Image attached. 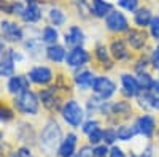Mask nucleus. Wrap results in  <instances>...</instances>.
I'll list each match as a JSON object with an SVG mask.
<instances>
[{
    "label": "nucleus",
    "mask_w": 159,
    "mask_h": 157,
    "mask_svg": "<svg viewBox=\"0 0 159 157\" xmlns=\"http://www.w3.org/2000/svg\"><path fill=\"white\" fill-rule=\"evenodd\" d=\"M30 89V80L24 75H13L8 80V92L13 95L22 94Z\"/></svg>",
    "instance_id": "4468645a"
},
{
    "label": "nucleus",
    "mask_w": 159,
    "mask_h": 157,
    "mask_svg": "<svg viewBox=\"0 0 159 157\" xmlns=\"http://www.w3.org/2000/svg\"><path fill=\"white\" fill-rule=\"evenodd\" d=\"M48 18L51 21V25H56V27H61V25L65 24V21H67V15L64 13V10L54 7V8H49L48 11Z\"/></svg>",
    "instance_id": "bb28decb"
},
{
    "label": "nucleus",
    "mask_w": 159,
    "mask_h": 157,
    "mask_svg": "<svg viewBox=\"0 0 159 157\" xmlns=\"http://www.w3.org/2000/svg\"><path fill=\"white\" fill-rule=\"evenodd\" d=\"M94 57L96 60L102 65V68L103 70H111L115 67V63H113V57L110 54V49L105 46L103 43H97L96 48H94Z\"/></svg>",
    "instance_id": "a211bd4d"
},
{
    "label": "nucleus",
    "mask_w": 159,
    "mask_h": 157,
    "mask_svg": "<svg viewBox=\"0 0 159 157\" xmlns=\"http://www.w3.org/2000/svg\"><path fill=\"white\" fill-rule=\"evenodd\" d=\"M110 54L113 57V60L116 62H127L130 60V51H129V45L127 41H124L123 38H113L110 41Z\"/></svg>",
    "instance_id": "9d476101"
},
{
    "label": "nucleus",
    "mask_w": 159,
    "mask_h": 157,
    "mask_svg": "<svg viewBox=\"0 0 159 157\" xmlns=\"http://www.w3.org/2000/svg\"><path fill=\"white\" fill-rule=\"evenodd\" d=\"M137 102L143 110L159 111V97L153 92V90H142L137 95Z\"/></svg>",
    "instance_id": "6ab92c4d"
},
{
    "label": "nucleus",
    "mask_w": 159,
    "mask_h": 157,
    "mask_svg": "<svg viewBox=\"0 0 159 157\" xmlns=\"http://www.w3.org/2000/svg\"><path fill=\"white\" fill-rule=\"evenodd\" d=\"M151 90H153V92L159 97V81H156V83H154V86H153V89H151Z\"/></svg>",
    "instance_id": "49530a36"
},
{
    "label": "nucleus",
    "mask_w": 159,
    "mask_h": 157,
    "mask_svg": "<svg viewBox=\"0 0 159 157\" xmlns=\"http://www.w3.org/2000/svg\"><path fill=\"white\" fill-rule=\"evenodd\" d=\"M88 137H89V143H91V145L97 146L100 141H103V130H102V129H97V130H94L92 133H89Z\"/></svg>",
    "instance_id": "c9c22d12"
},
{
    "label": "nucleus",
    "mask_w": 159,
    "mask_h": 157,
    "mask_svg": "<svg viewBox=\"0 0 159 157\" xmlns=\"http://www.w3.org/2000/svg\"><path fill=\"white\" fill-rule=\"evenodd\" d=\"M148 33L145 32V29H139V27H130L126 32V41L129 45V48L135 52H142L148 45Z\"/></svg>",
    "instance_id": "423d86ee"
},
{
    "label": "nucleus",
    "mask_w": 159,
    "mask_h": 157,
    "mask_svg": "<svg viewBox=\"0 0 159 157\" xmlns=\"http://www.w3.org/2000/svg\"><path fill=\"white\" fill-rule=\"evenodd\" d=\"M76 143H78V137L72 132L67 133L59 146V151H57L59 157H73L76 152Z\"/></svg>",
    "instance_id": "aec40b11"
},
{
    "label": "nucleus",
    "mask_w": 159,
    "mask_h": 157,
    "mask_svg": "<svg viewBox=\"0 0 159 157\" xmlns=\"http://www.w3.org/2000/svg\"><path fill=\"white\" fill-rule=\"evenodd\" d=\"M0 11L7 13V15H11V13H13V2H8V0H0Z\"/></svg>",
    "instance_id": "a19ab883"
},
{
    "label": "nucleus",
    "mask_w": 159,
    "mask_h": 157,
    "mask_svg": "<svg viewBox=\"0 0 159 157\" xmlns=\"http://www.w3.org/2000/svg\"><path fill=\"white\" fill-rule=\"evenodd\" d=\"M43 40H42V35L40 37H30L29 40L24 41V48L27 51V54L34 59L37 57H42L43 56V46H42Z\"/></svg>",
    "instance_id": "412c9836"
},
{
    "label": "nucleus",
    "mask_w": 159,
    "mask_h": 157,
    "mask_svg": "<svg viewBox=\"0 0 159 157\" xmlns=\"http://www.w3.org/2000/svg\"><path fill=\"white\" fill-rule=\"evenodd\" d=\"M132 113V107L130 103L126 100H119L111 103V114H115L116 117H129Z\"/></svg>",
    "instance_id": "a878e982"
},
{
    "label": "nucleus",
    "mask_w": 159,
    "mask_h": 157,
    "mask_svg": "<svg viewBox=\"0 0 159 157\" xmlns=\"http://www.w3.org/2000/svg\"><path fill=\"white\" fill-rule=\"evenodd\" d=\"M113 11V3L108 0H91L89 15L97 19H105Z\"/></svg>",
    "instance_id": "ddd939ff"
},
{
    "label": "nucleus",
    "mask_w": 159,
    "mask_h": 157,
    "mask_svg": "<svg viewBox=\"0 0 159 157\" xmlns=\"http://www.w3.org/2000/svg\"><path fill=\"white\" fill-rule=\"evenodd\" d=\"M45 54L51 62L62 63V62H65V57H67V51H65V48L62 45H51L45 49Z\"/></svg>",
    "instance_id": "b1692460"
},
{
    "label": "nucleus",
    "mask_w": 159,
    "mask_h": 157,
    "mask_svg": "<svg viewBox=\"0 0 159 157\" xmlns=\"http://www.w3.org/2000/svg\"><path fill=\"white\" fill-rule=\"evenodd\" d=\"M130 157H137V155H130ZM140 157H153V148H151V146H148L147 149L143 151V154H142Z\"/></svg>",
    "instance_id": "c03bdc74"
},
{
    "label": "nucleus",
    "mask_w": 159,
    "mask_h": 157,
    "mask_svg": "<svg viewBox=\"0 0 159 157\" xmlns=\"http://www.w3.org/2000/svg\"><path fill=\"white\" fill-rule=\"evenodd\" d=\"M24 5L21 3V2H13V13L11 15H15V16H22V13H24Z\"/></svg>",
    "instance_id": "79ce46f5"
},
{
    "label": "nucleus",
    "mask_w": 159,
    "mask_h": 157,
    "mask_svg": "<svg viewBox=\"0 0 159 157\" xmlns=\"http://www.w3.org/2000/svg\"><path fill=\"white\" fill-rule=\"evenodd\" d=\"M135 127L139 130V133H142L143 137H147V138H151L153 133H154V130H156V119L153 116H150V114H142V116L137 117Z\"/></svg>",
    "instance_id": "dca6fc26"
},
{
    "label": "nucleus",
    "mask_w": 159,
    "mask_h": 157,
    "mask_svg": "<svg viewBox=\"0 0 159 157\" xmlns=\"http://www.w3.org/2000/svg\"><path fill=\"white\" fill-rule=\"evenodd\" d=\"M116 132H118V138L121 141H129L139 133V130L135 125H119L116 129Z\"/></svg>",
    "instance_id": "cd10ccee"
},
{
    "label": "nucleus",
    "mask_w": 159,
    "mask_h": 157,
    "mask_svg": "<svg viewBox=\"0 0 159 157\" xmlns=\"http://www.w3.org/2000/svg\"><path fill=\"white\" fill-rule=\"evenodd\" d=\"M105 27L107 30H110L111 33H126L130 25H129V19L126 18L124 13L118 11V10H113L110 15L105 18Z\"/></svg>",
    "instance_id": "20e7f679"
},
{
    "label": "nucleus",
    "mask_w": 159,
    "mask_h": 157,
    "mask_svg": "<svg viewBox=\"0 0 159 157\" xmlns=\"http://www.w3.org/2000/svg\"><path fill=\"white\" fill-rule=\"evenodd\" d=\"M73 157H96V155H94V149L91 146H83V148H80L78 152H75Z\"/></svg>",
    "instance_id": "4c0bfd02"
},
{
    "label": "nucleus",
    "mask_w": 159,
    "mask_h": 157,
    "mask_svg": "<svg viewBox=\"0 0 159 157\" xmlns=\"http://www.w3.org/2000/svg\"><path fill=\"white\" fill-rule=\"evenodd\" d=\"M25 2H27V3H32V2H35V0H25Z\"/></svg>",
    "instance_id": "de8ad7c7"
},
{
    "label": "nucleus",
    "mask_w": 159,
    "mask_h": 157,
    "mask_svg": "<svg viewBox=\"0 0 159 157\" xmlns=\"http://www.w3.org/2000/svg\"><path fill=\"white\" fill-rule=\"evenodd\" d=\"M150 63H151V67L154 70L159 72V45H156L151 51V54H150Z\"/></svg>",
    "instance_id": "e433bc0d"
},
{
    "label": "nucleus",
    "mask_w": 159,
    "mask_h": 157,
    "mask_svg": "<svg viewBox=\"0 0 159 157\" xmlns=\"http://www.w3.org/2000/svg\"><path fill=\"white\" fill-rule=\"evenodd\" d=\"M91 60V54L89 51L83 46H78V48H72L69 52H67V57H65V65L69 68H81L84 67L86 63H89Z\"/></svg>",
    "instance_id": "0eeeda50"
},
{
    "label": "nucleus",
    "mask_w": 159,
    "mask_h": 157,
    "mask_svg": "<svg viewBox=\"0 0 159 157\" xmlns=\"http://www.w3.org/2000/svg\"><path fill=\"white\" fill-rule=\"evenodd\" d=\"M62 143V130L56 121H48L40 135V149L46 155H54Z\"/></svg>",
    "instance_id": "f257e3e1"
},
{
    "label": "nucleus",
    "mask_w": 159,
    "mask_h": 157,
    "mask_svg": "<svg viewBox=\"0 0 159 157\" xmlns=\"http://www.w3.org/2000/svg\"><path fill=\"white\" fill-rule=\"evenodd\" d=\"M150 35L153 40L159 41V16H154L150 24Z\"/></svg>",
    "instance_id": "72a5a7b5"
},
{
    "label": "nucleus",
    "mask_w": 159,
    "mask_h": 157,
    "mask_svg": "<svg viewBox=\"0 0 159 157\" xmlns=\"http://www.w3.org/2000/svg\"><path fill=\"white\" fill-rule=\"evenodd\" d=\"M137 80H139V84H140V89L142 90H151L156 80L148 73V72H142V73H137Z\"/></svg>",
    "instance_id": "c756f323"
},
{
    "label": "nucleus",
    "mask_w": 159,
    "mask_h": 157,
    "mask_svg": "<svg viewBox=\"0 0 159 157\" xmlns=\"http://www.w3.org/2000/svg\"><path fill=\"white\" fill-rule=\"evenodd\" d=\"M107 154H110V152H108V148H107L105 143H103V145H97L94 148V155L96 157H105Z\"/></svg>",
    "instance_id": "ea45409f"
},
{
    "label": "nucleus",
    "mask_w": 159,
    "mask_h": 157,
    "mask_svg": "<svg viewBox=\"0 0 159 157\" xmlns=\"http://www.w3.org/2000/svg\"><path fill=\"white\" fill-rule=\"evenodd\" d=\"M97 129H100V124H99V121H96V119H89V121H86V122L83 124V132H84L86 135L92 133V132H94V130H97Z\"/></svg>",
    "instance_id": "f704fd0d"
},
{
    "label": "nucleus",
    "mask_w": 159,
    "mask_h": 157,
    "mask_svg": "<svg viewBox=\"0 0 159 157\" xmlns=\"http://www.w3.org/2000/svg\"><path fill=\"white\" fill-rule=\"evenodd\" d=\"M121 87H123L121 92H123L127 98L137 97V95L142 92L137 76L130 75V73H123V75H121Z\"/></svg>",
    "instance_id": "f8f14e48"
},
{
    "label": "nucleus",
    "mask_w": 159,
    "mask_h": 157,
    "mask_svg": "<svg viewBox=\"0 0 159 157\" xmlns=\"http://www.w3.org/2000/svg\"><path fill=\"white\" fill-rule=\"evenodd\" d=\"M5 51H7L5 49V40H3V38H0V56H2Z\"/></svg>",
    "instance_id": "a18cd8bd"
},
{
    "label": "nucleus",
    "mask_w": 159,
    "mask_h": 157,
    "mask_svg": "<svg viewBox=\"0 0 159 157\" xmlns=\"http://www.w3.org/2000/svg\"><path fill=\"white\" fill-rule=\"evenodd\" d=\"M13 105L15 108L22 113V114H27V116H35L40 110V97L32 92V90H25L22 94L15 95V100H13Z\"/></svg>",
    "instance_id": "f03ea898"
},
{
    "label": "nucleus",
    "mask_w": 159,
    "mask_h": 157,
    "mask_svg": "<svg viewBox=\"0 0 159 157\" xmlns=\"http://www.w3.org/2000/svg\"><path fill=\"white\" fill-rule=\"evenodd\" d=\"M10 157H34V155H32V151L29 148L22 146V148H18L16 151H13Z\"/></svg>",
    "instance_id": "58836bf2"
},
{
    "label": "nucleus",
    "mask_w": 159,
    "mask_h": 157,
    "mask_svg": "<svg viewBox=\"0 0 159 157\" xmlns=\"http://www.w3.org/2000/svg\"><path fill=\"white\" fill-rule=\"evenodd\" d=\"M40 100H42L43 107L48 108L49 111L56 110V108H62V105H59V97H57V86L54 87H46L40 92Z\"/></svg>",
    "instance_id": "f3484780"
},
{
    "label": "nucleus",
    "mask_w": 159,
    "mask_h": 157,
    "mask_svg": "<svg viewBox=\"0 0 159 157\" xmlns=\"http://www.w3.org/2000/svg\"><path fill=\"white\" fill-rule=\"evenodd\" d=\"M96 73L91 70H78L73 75V84L80 89V90H88L92 89V84L96 81Z\"/></svg>",
    "instance_id": "2eb2a0df"
},
{
    "label": "nucleus",
    "mask_w": 159,
    "mask_h": 157,
    "mask_svg": "<svg viewBox=\"0 0 159 157\" xmlns=\"http://www.w3.org/2000/svg\"><path fill=\"white\" fill-rule=\"evenodd\" d=\"M0 33H2L3 40L10 43H18L22 41L24 38V30L21 29V25L13 22V21H0Z\"/></svg>",
    "instance_id": "1a4fd4ad"
},
{
    "label": "nucleus",
    "mask_w": 159,
    "mask_h": 157,
    "mask_svg": "<svg viewBox=\"0 0 159 157\" xmlns=\"http://www.w3.org/2000/svg\"><path fill=\"white\" fill-rule=\"evenodd\" d=\"M118 5L129 13H135L140 8V0H118Z\"/></svg>",
    "instance_id": "7c9ffc66"
},
{
    "label": "nucleus",
    "mask_w": 159,
    "mask_h": 157,
    "mask_svg": "<svg viewBox=\"0 0 159 157\" xmlns=\"http://www.w3.org/2000/svg\"><path fill=\"white\" fill-rule=\"evenodd\" d=\"M27 78L30 80V83L37 86H48L54 80V72H52V68L46 67V65H37V67H32L29 70Z\"/></svg>",
    "instance_id": "6e6552de"
},
{
    "label": "nucleus",
    "mask_w": 159,
    "mask_h": 157,
    "mask_svg": "<svg viewBox=\"0 0 159 157\" xmlns=\"http://www.w3.org/2000/svg\"><path fill=\"white\" fill-rule=\"evenodd\" d=\"M86 41V37H84V32L81 30L80 25H70L67 29V32L64 33V43L65 46H69L70 49L72 48H78V46H83Z\"/></svg>",
    "instance_id": "9b49d317"
},
{
    "label": "nucleus",
    "mask_w": 159,
    "mask_h": 157,
    "mask_svg": "<svg viewBox=\"0 0 159 157\" xmlns=\"http://www.w3.org/2000/svg\"><path fill=\"white\" fill-rule=\"evenodd\" d=\"M108 155H110V157H126L124 152H123V149L118 148V146H113V148L110 149V154H108Z\"/></svg>",
    "instance_id": "37998d69"
},
{
    "label": "nucleus",
    "mask_w": 159,
    "mask_h": 157,
    "mask_svg": "<svg viewBox=\"0 0 159 157\" xmlns=\"http://www.w3.org/2000/svg\"><path fill=\"white\" fill-rule=\"evenodd\" d=\"M42 16H43L42 15V8H40L35 2H32V3L25 5L21 19L24 22H27V24H35V22H38L40 19H42Z\"/></svg>",
    "instance_id": "5701e85b"
},
{
    "label": "nucleus",
    "mask_w": 159,
    "mask_h": 157,
    "mask_svg": "<svg viewBox=\"0 0 159 157\" xmlns=\"http://www.w3.org/2000/svg\"><path fill=\"white\" fill-rule=\"evenodd\" d=\"M118 140V132L115 129H105L103 130V143L105 145H113Z\"/></svg>",
    "instance_id": "2f4dec72"
},
{
    "label": "nucleus",
    "mask_w": 159,
    "mask_h": 157,
    "mask_svg": "<svg viewBox=\"0 0 159 157\" xmlns=\"http://www.w3.org/2000/svg\"><path fill=\"white\" fill-rule=\"evenodd\" d=\"M116 83L108 76H97L94 84H92V92H94L97 97H100L102 100H108L116 94Z\"/></svg>",
    "instance_id": "39448f33"
},
{
    "label": "nucleus",
    "mask_w": 159,
    "mask_h": 157,
    "mask_svg": "<svg viewBox=\"0 0 159 157\" xmlns=\"http://www.w3.org/2000/svg\"><path fill=\"white\" fill-rule=\"evenodd\" d=\"M13 117H15L13 110L10 107H7V105H0V121L7 122V121H11Z\"/></svg>",
    "instance_id": "473e14b6"
},
{
    "label": "nucleus",
    "mask_w": 159,
    "mask_h": 157,
    "mask_svg": "<svg viewBox=\"0 0 159 157\" xmlns=\"http://www.w3.org/2000/svg\"><path fill=\"white\" fill-rule=\"evenodd\" d=\"M153 13L148 7H142L134 13V24L137 25L139 29H145V27H150V24L153 21Z\"/></svg>",
    "instance_id": "4be33fe9"
},
{
    "label": "nucleus",
    "mask_w": 159,
    "mask_h": 157,
    "mask_svg": "<svg viewBox=\"0 0 159 157\" xmlns=\"http://www.w3.org/2000/svg\"><path fill=\"white\" fill-rule=\"evenodd\" d=\"M13 75H15V62L5 56L0 60V78H11Z\"/></svg>",
    "instance_id": "c85d7f7f"
},
{
    "label": "nucleus",
    "mask_w": 159,
    "mask_h": 157,
    "mask_svg": "<svg viewBox=\"0 0 159 157\" xmlns=\"http://www.w3.org/2000/svg\"><path fill=\"white\" fill-rule=\"evenodd\" d=\"M61 113H62L64 121L67 122L69 125H72V127H81L84 124L83 122L84 121V110H83L81 105H80L76 100H73V98L62 103Z\"/></svg>",
    "instance_id": "7ed1b4c3"
},
{
    "label": "nucleus",
    "mask_w": 159,
    "mask_h": 157,
    "mask_svg": "<svg viewBox=\"0 0 159 157\" xmlns=\"http://www.w3.org/2000/svg\"><path fill=\"white\" fill-rule=\"evenodd\" d=\"M40 35H42L43 43L48 45V46L57 45V41H59V30H57L56 25H46V27H43Z\"/></svg>",
    "instance_id": "393cba45"
}]
</instances>
